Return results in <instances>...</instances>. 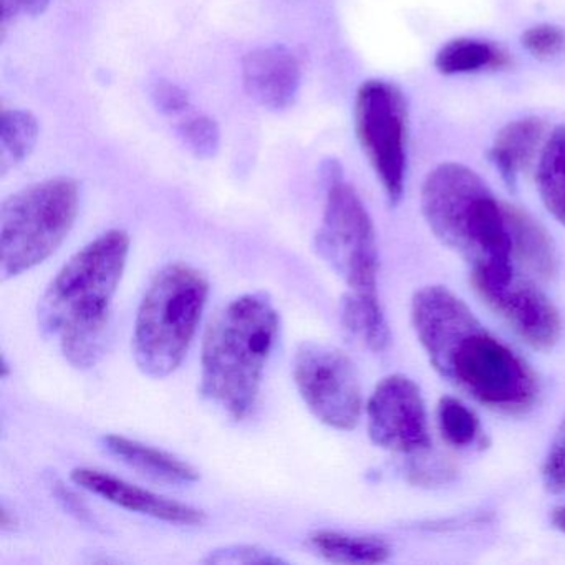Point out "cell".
<instances>
[{"instance_id": "6da1fadb", "label": "cell", "mask_w": 565, "mask_h": 565, "mask_svg": "<svg viewBox=\"0 0 565 565\" xmlns=\"http://www.w3.org/2000/svg\"><path fill=\"white\" fill-rule=\"evenodd\" d=\"M412 323L433 369L456 388L495 412L519 415L532 408L539 383L531 366L451 290L419 289L412 300Z\"/></svg>"}, {"instance_id": "7a4b0ae2", "label": "cell", "mask_w": 565, "mask_h": 565, "mask_svg": "<svg viewBox=\"0 0 565 565\" xmlns=\"http://www.w3.org/2000/svg\"><path fill=\"white\" fill-rule=\"evenodd\" d=\"M130 254V236L111 230L71 257L39 302V329L57 340L75 369H92L104 355L111 302Z\"/></svg>"}, {"instance_id": "3957f363", "label": "cell", "mask_w": 565, "mask_h": 565, "mask_svg": "<svg viewBox=\"0 0 565 565\" xmlns=\"http://www.w3.org/2000/svg\"><path fill=\"white\" fill-rule=\"evenodd\" d=\"M422 213L439 243L471 267V279L505 280L514 274L508 204L471 168L443 163L422 186Z\"/></svg>"}, {"instance_id": "277c9868", "label": "cell", "mask_w": 565, "mask_h": 565, "mask_svg": "<svg viewBox=\"0 0 565 565\" xmlns=\"http://www.w3.org/2000/svg\"><path fill=\"white\" fill-rule=\"evenodd\" d=\"M279 333V313L266 294H244L214 316L201 353V393L233 419L246 418L259 398Z\"/></svg>"}, {"instance_id": "5b68a950", "label": "cell", "mask_w": 565, "mask_h": 565, "mask_svg": "<svg viewBox=\"0 0 565 565\" xmlns=\"http://www.w3.org/2000/svg\"><path fill=\"white\" fill-rule=\"evenodd\" d=\"M210 282L183 263L168 264L151 280L138 307L134 359L151 379H167L183 363L196 335Z\"/></svg>"}, {"instance_id": "8992f818", "label": "cell", "mask_w": 565, "mask_h": 565, "mask_svg": "<svg viewBox=\"0 0 565 565\" xmlns=\"http://www.w3.org/2000/svg\"><path fill=\"white\" fill-rule=\"evenodd\" d=\"M78 206V184L68 178L31 184L9 196L0 210L2 280L45 263L71 234Z\"/></svg>"}, {"instance_id": "52a82bcc", "label": "cell", "mask_w": 565, "mask_h": 565, "mask_svg": "<svg viewBox=\"0 0 565 565\" xmlns=\"http://www.w3.org/2000/svg\"><path fill=\"white\" fill-rule=\"evenodd\" d=\"M327 200L317 253L345 280L356 296L379 297V247L375 226L353 186L343 181L339 164L326 171Z\"/></svg>"}, {"instance_id": "ba28073f", "label": "cell", "mask_w": 565, "mask_h": 565, "mask_svg": "<svg viewBox=\"0 0 565 565\" xmlns=\"http://www.w3.org/2000/svg\"><path fill=\"white\" fill-rule=\"evenodd\" d=\"M355 134L386 200L396 206L405 191L408 107L392 82L366 81L355 98Z\"/></svg>"}, {"instance_id": "9c48e42d", "label": "cell", "mask_w": 565, "mask_h": 565, "mask_svg": "<svg viewBox=\"0 0 565 565\" xmlns=\"http://www.w3.org/2000/svg\"><path fill=\"white\" fill-rule=\"evenodd\" d=\"M300 398L323 425L350 431L362 415V392L352 360L335 347L306 342L294 356Z\"/></svg>"}, {"instance_id": "30bf717a", "label": "cell", "mask_w": 565, "mask_h": 565, "mask_svg": "<svg viewBox=\"0 0 565 565\" xmlns=\"http://www.w3.org/2000/svg\"><path fill=\"white\" fill-rule=\"evenodd\" d=\"M370 439L380 448L419 455L431 446L425 402L408 376H386L373 390L366 405Z\"/></svg>"}, {"instance_id": "8fae6325", "label": "cell", "mask_w": 565, "mask_h": 565, "mask_svg": "<svg viewBox=\"0 0 565 565\" xmlns=\"http://www.w3.org/2000/svg\"><path fill=\"white\" fill-rule=\"evenodd\" d=\"M478 296L522 340L551 350L561 339L562 322L554 303L527 279L512 274L505 280L471 279Z\"/></svg>"}, {"instance_id": "7c38bea8", "label": "cell", "mask_w": 565, "mask_h": 565, "mask_svg": "<svg viewBox=\"0 0 565 565\" xmlns=\"http://www.w3.org/2000/svg\"><path fill=\"white\" fill-rule=\"evenodd\" d=\"M71 478L75 484L87 489L92 494L100 495L105 501L120 505L127 511L178 525H201L206 522V514L201 509L154 494L148 489L138 488L110 472L75 468L71 472Z\"/></svg>"}, {"instance_id": "4fadbf2b", "label": "cell", "mask_w": 565, "mask_h": 565, "mask_svg": "<svg viewBox=\"0 0 565 565\" xmlns=\"http://www.w3.org/2000/svg\"><path fill=\"white\" fill-rule=\"evenodd\" d=\"M247 95L267 110L282 111L296 102L302 84L299 58L286 45H270L243 58Z\"/></svg>"}, {"instance_id": "5bb4252c", "label": "cell", "mask_w": 565, "mask_h": 565, "mask_svg": "<svg viewBox=\"0 0 565 565\" xmlns=\"http://www.w3.org/2000/svg\"><path fill=\"white\" fill-rule=\"evenodd\" d=\"M102 446L108 455L154 481L168 482V484H191L200 479V472L190 462L153 446L143 445L137 439L120 435H105L102 438Z\"/></svg>"}, {"instance_id": "9a60e30c", "label": "cell", "mask_w": 565, "mask_h": 565, "mask_svg": "<svg viewBox=\"0 0 565 565\" xmlns=\"http://www.w3.org/2000/svg\"><path fill=\"white\" fill-rule=\"evenodd\" d=\"M544 131L545 125L541 118L525 117L509 121L495 135L489 160L509 188H515L519 174L531 167Z\"/></svg>"}, {"instance_id": "2e32d148", "label": "cell", "mask_w": 565, "mask_h": 565, "mask_svg": "<svg viewBox=\"0 0 565 565\" xmlns=\"http://www.w3.org/2000/svg\"><path fill=\"white\" fill-rule=\"evenodd\" d=\"M508 220L509 230H511L512 259L524 264L541 279H551L557 270V257L544 227L531 214L509 204Z\"/></svg>"}, {"instance_id": "e0dca14e", "label": "cell", "mask_w": 565, "mask_h": 565, "mask_svg": "<svg viewBox=\"0 0 565 565\" xmlns=\"http://www.w3.org/2000/svg\"><path fill=\"white\" fill-rule=\"evenodd\" d=\"M309 545L320 557L337 564H382L392 555V548L382 539L337 531L312 532Z\"/></svg>"}, {"instance_id": "ac0fdd59", "label": "cell", "mask_w": 565, "mask_h": 565, "mask_svg": "<svg viewBox=\"0 0 565 565\" xmlns=\"http://www.w3.org/2000/svg\"><path fill=\"white\" fill-rule=\"evenodd\" d=\"M535 181L545 210L565 227V125L554 128L542 147Z\"/></svg>"}, {"instance_id": "d6986e66", "label": "cell", "mask_w": 565, "mask_h": 565, "mask_svg": "<svg viewBox=\"0 0 565 565\" xmlns=\"http://www.w3.org/2000/svg\"><path fill=\"white\" fill-rule=\"evenodd\" d=\"M509 64L508 55L491 42L459 38L443 45L435 55V68L443 75L478 74Z\"/></svg>"}, {"instance_id": "ffe728a7", "label": "cell", "mask_w": 565, "mask_h": 565, "mask_svg": "<svg viewBox=\"0 0 565 565\" xmlns=\"http://www.w3.org/2000/svg\"><path fill=\"white\" fill-rule=\"evenodd\" d=\"M342 322L350 333L362 340L373 352H383L390 345L392 335L379 297L347 294L342 300Z\"/></svg>"}, {"instance_id": "44dd1931", "label": "cell", "mask_w": 565, "mask_h": 565, "mask_svg": "<svg viewBox=\"0 0 565 565\" xmlns=\"http://www.w3.org/2000/svg\"><path fill=\"white\" fill-rule=\"evenodd\" d=\"M38 118L25 110H4L0 120V173L24 163L39 141Z\"/></svg>"}, {"instance_id": "7402d4cb", "label": "cell", "mask_w": 565, "mask_h": 565, "mask_svg": "<svg viewBox=\"0 0 565 565\" xmlns=\"http://www.w3.org/2000/svg\"><path fill=\"white\" fill-rule=\"evenodd\" d=\"M439 433L452 448L466 449L482 446L484 431L478 416L455 396H443L438 403Z\"/></svg>"}, {"instance_id": "603a6c76", "label": "cell", "mask_w": 565, "mask_h": 565, "mask_svg": "<svg viewBox=\"0 0 565 565\" xmlns=\"http://www.w3.org/2000/svg\"><path fill=\"white\" fill-rule=\"evenodd\" d=\"M178 135L188 150L201 160H210L220 150L221 131L216 121L206 115H191L178 125Z\"/></svg>"}, {"instance_id": "cb8c5ba5", "label": "cell", "mask_w": 565, "mask_h": 565, "mask_svg": "<svg viewBox=\"0 0 565 565\" xmlns=\"http://www.w3.org/2000/svg\"><path fill=\"white\" fill-rule=\"evenodd\" d=\"M521 44L537 61H551L564 52L565 32L558 25L537 24L522 34Z\"/></svg>"}, {"instance_id": "d4e9b609", "label": "cell", "mask_w": 565, "mask_h": 565, "mask_svg": "<svg viewBox=\"0 0 565 565\" xmlns=\"http://www.w3.org/2000/svg\"><path fill=\"white\" fill-rule=\"evenodd\" d=\"M542 482L552 494H565V416L542 465Z\"/></svg>"}, {"instance_id": "484cf974", "label": "cell", "mask_w": 565, "mask_h": 565, "mask_svg": "<svg viewBox=\"0 0 565 565\" xmlns=\"http://www.w3.org/2000/svg\"><path fill=\"white\" fill-rule=\"evenodd\" d=\"M204 562L207 564H280L282 558L273 552L264 551L256 545H230L210 552Z\"/></svg>"}, {"instance_id": "4316f807", "label": "cell", "mask_w": 565, "mask_h": 565, "mask_svg": "<svg viewBox=\"0 0 565 565\" xmlns=\"http://www.w3.org/2000/svg\"><path fill=\"white\" fill-rule=\"evenodd\" d=\"M154 105L167 117H180L191 108L190 95L168 81H158L151 90Z\"/></svg>"}, {"instance_id": "83f0119b", "label": "cell", "mask_w": 565, "mask_h": 565, "mask_svg": "<svg viewBox=\"0 0 565 565\" xmlns=\"http://www.w3.org/2000/svg\"><path fill=\"white\" fill-rule=\"evenodd\" d=\"M2 6V25L22 18H38L51 6V0H0Z\"/></svg>"}, {"instance_id": "f1b7e54d", "label": "cell", "mask_w": 565, "mask_h": 565, "mask_svg": "<svg viewBox=\"0 0 565 565\" xmlns=\"http://www.w3.org/2000/svg\"><path fill=\"white\" fill-rule=\"evenodd\" d=\"M55 495H57L58 501L65 505V509L77 514L78 518L85 519L87 518V509L82 504L81 499H77V495L74 492L68 491L64 484L58 482L57 489H55Z\"/></svg>"}, {"instance_id": "f546056e", "label": "cell", "mask_w": 565, "mask_h": 565, "mask_svg": "<svg viewBox=\"0 0 565 565\" xmlns=\"http://www.w3.org/2000/svg\"><path fill=\"white\" fill-rule=\"evenodd\" d=\"M428 471V468H418V466H416V468L413 469V475L416 476V482H431V478H429ZM431 471L433 475L443 476L445 479L446 475L449 472L446 468H433Z\"/></svg>"}, {"instance_id": "4dcf8cb0", "label": "cell", "mask_w": 565, "mask_h": 565, "mask_svg": "<svg viewBox=\"0 0 565 565\" xmlns=\"http://www.w3.org/2000/svg\"><path fill=\"white\" fill-rule=\"evenodd\" d=\"M552 525L557 529L558 532L565 534V504L557 505L551 514Z\"/></svg>"}]
</instances>
